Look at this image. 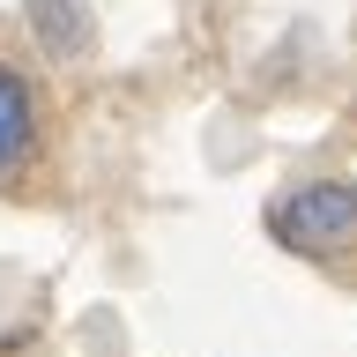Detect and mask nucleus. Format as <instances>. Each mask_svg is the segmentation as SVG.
I'll return each mask as SVG.
<instances>
[{
	"mask_svg": "<svg viewBox=\"0 0 357 357\" xmlns=\"http://www.w3.org/2000/svg\"><path fill=\"white\" fill-rule=\"evenodd\" d=\"M268 231L290 253H335L357 238V178H312L268 208Z\"/></svg>",
	"mask_w": 357,
	"mask_h": 357,
	"instance_id": "f257e3e1",
	"label": "nucleus"
},
{
	"mask_svg": "<svg viewBox=\"0 0 357 357\" xmlns=\"http://www.w3.org/2000/svg\"><path fill=\"white\" fill-rule=\"evenodd\" d=\"M38 156V89L8 52H0V186H15Z\"/></svg>",
	"mask_w": 357,
	"mask_h": 357,
	"instance_id": "f03ea898",
	"label": "nucleus"
},
{
	"mask_svg": "<svg viewBox=\"0 0 357 357\" xmlns=\"http://www.w3.org/2000/svg\"><path fill=\"white\" fill-rule=\"evenodd\" d=\"M30 30L52 60H89L97 52V22L82 0H30Z\"/></svg>",
	"mask_w": 357,
	"mask_h": 357,
	"instance_id": "7ed1b4c3",
	"label": "nucleus"
}]
</instances>
